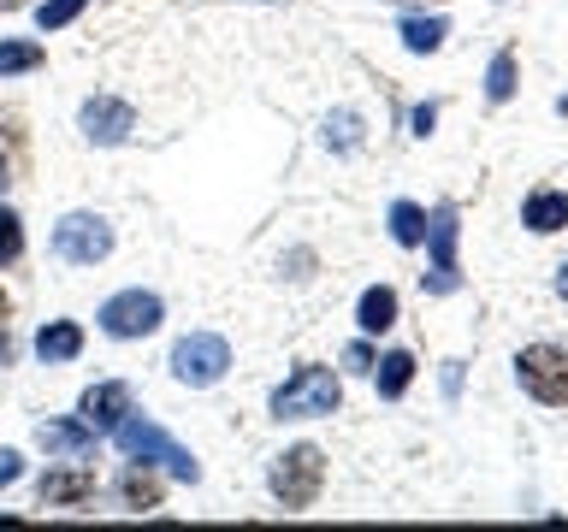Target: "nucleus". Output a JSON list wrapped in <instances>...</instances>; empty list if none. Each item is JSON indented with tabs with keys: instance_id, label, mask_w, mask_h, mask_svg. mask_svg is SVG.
I'll use <instances>...</instances> for the list:
<instances>
[{
	"instance_id": "16",
	"label": "nucleus",
	"mask_w": 568,
	"mask_h": 532,
	"mask_svg": "<svg viewBox=\"0 0 568 532\" xmlns=\"http://www.w3.org/2000/svg\"><path fill=\"white\" fill-rule=\"evenodd\" d=\"M521 225H527V231H539V237L562 231V225H568V195H562V190H532V195H527V207H521Z\"/></svg>"
},
{
	"instance_id": "29",
	"label": "nucleus",
	"mask_w": 568,
	"mask_h": 532,
	"mask_svg": "<svg viewBox=\"0 0 568 532\" xmlns=\"http://www.w3.org/2000/svg\"><path fill=\"white\" fill-rule=\"evenodd\" d=\"M557 296H562V301H568V260H562V266H557Z\"/></svg>"
},
{
	"instance_id": "23",
	"label": "nucleus",
	"mask_w": 568,
	"mask_h": 532,
	"mask_svg": "<svg viewBox=\"0 0 568 532\" xmlns=\"http://www.w3.org/2000/svg\"><path fill=\"white\" fill-rule=\"evenodd\" d=\"M18 255H24V219L12 207H0V266H12Z\"/></svg>"
},
{
	"instance_id": "28",
	"label": "nucleus",
	"mask_w": 568,
	"mask_h": 532,
	"mask_svg": "<svg viewBox=\"0 0 568 532\" xmlns=\"http://www.w3.org/2000/svg\"><path fill=\"white\" fill-rule=\"evenodd\" d=\"M7 184H12V160L0 154V195H7Z\"/></svg>"
},
{
	"instance_id": "5",
	"label": "nucleus",
	"mask_w": 568,
	"mask_h": 532,
	"mask_svg": "<svg viewBox=\"0 0 568 532\" xmlns=\"http://www.w3.org/2000/svg\"><path fill=\"white\" fill-rule=\"evenodd\" d=\"M172 379L178 385H190V390H207V385H220L225 379V367H231V344L220 331H190V337H178L172 344Z\"/></svg>"
},
{
	"instance_id": "3",
	"label": "nucleus",
	"mask_w": 568,
	"mask_h": 532,
	"mask_svg": "<svg viewBox=\"0 0 568 532\" xmlns=\"http://www.w3.org/2000/svg\"><path fill=\"white\" fill-rule=\"evenodd\" d=\"M320 485H326V456L314 450V443H291V450L273 456V473H266V491L278 497V509H314Z\"/></svg>"
},
{
	"instance_id": "2",
	"label": "nucleus",
	"mask_w": 568,
	"mask_h": 532,
	"mask_svg": "<svg viewBox=\"0 0 568 532\" xmlns=\"http://www.w3.org/2000/svg\"><path fill=\"white\" fill-rule=\"evenodd\" d=\"M337 402H344V385H337V372L332 367H320V361H302L291 379H284L273 390V420H326L337 415Z\"/></svg>"
},
{
	"instance_id": "4",
	"label": "nucleus",
	"mask_w": 568,
	"mask_h": 532,
	"mask_svg": "<svg viewBox=\"0 0 568 532\" xmlns=\"http://www.w3.org/2000/svg\"><path fill=\"white\" fill-rule=\"evenodd\" d=\"M456 237H462V225H456V207L444 202L433 207V219H426V273H420V290L426 296H456L462 290V266H456Z\"/></svg>"
},
{
	"instance_id": "30",
	"label": "nucleus",
	"mask_w": 568,
	"mask_h": 532,
	"mask_svg": "<svg viewBox=\"0 0 568 532\" xmlns=\"http://www.w3.org/2000/svg\"><path fill=\"white\" fill-rule=\"evenodd\" d=\"M7 308H12V301H7V290H0V319H7Z\"/></svg>"
},
{
	"instance_id": "27",
	"label": "nucleus",
	"mask_w": 568,
	"mask_h": 532,
	"mask_svg": "<svg viewBox=\"0 0 568 532\" xmlns=\"http://www.w3.org/2000/svg\"><path fill=\"white\" fill-rule=\"evenodd\" d=\"M18 473H24V456H18V450H0V485H12Z\"/></svg>"
},
{
	"instance_id": "25",
	"label": "nucleus",
	"mask_w": 568,
	"mask_h": 532,
	"mask_svg": "<svg viewBox=\"0 0 568 532\" xmlns=\"http://www.w3.org/2000/svg\"><path fill=\"white\" fill-rule=\"evenodd\" d=\"M433 124H438V106H433V101L408 113V131H415V136H433Z\"/></svg>"
},
{
	"instance_id": "18",
	"label": "nucleus",
	"mask_w": 568,
	"mask_h": 532,
	"mask_svg": "<svg viewBox=\"0 0 568 532\" xmlns=\"http://www.w3.org/2000/svg\"><path fill=\"white\" fill-rule=\"evenodd\" d=\"M403 48L408 53H438L444 48V35H450V24H444V18H403Z\"/></svg>"
},
{
	"instance_id": "14",
	"label": "nucleus",
	"mask_w": 568,
	"mask_h": 532,
	"mask_svg": "<svg viewBox=\"0 0 568 532\" xmlns=\"http://www.w3.org/2000/svg\"><path fill=\"white\" fill-rule=\"evenodd\" d=\"M119 503H124V509H136V514L160 509V473L149 468V461H131V468L119 473Z\"/></svg>"
},
{
	"instance_id": "17",
	"label": "nucleus",
	"mask_w": 568,
	"mask_h": 532,
	"mask_svg": "<svg viewBox=\"0 0 568 532\" xmlns=\"http://www.w3.org/2000/svg\"><path fill=\"white\" fill-rule=\"evenodd\" d=\"M373 385H379V397H385V402H397L403 390L415 385V355H408V349L379 355V361H373Z\"/></svg>"
},
{
	"instance_id": "11",
	"label": "nucleus",
	"mask_w": 568,
	"mask_h": 532,
	"mask_svg": "<svg viewBox=\"0 0 568 532\" xmlns=\"http://www.w3.org/2000/svg\"><path fill=\"white\" fill-rule=\"evenodd\" d=\"M42 503L48 509H83V503H95V473H89V468H48Z\"/></svg>"
},
{
	"instance_id": "8",
	"label": "nucleus",
	"mask_w": 568,
	"mask_h": 532,
	"mask_svg": "<svg viewBox=\"0 0 568 532\" xmlns=\"http://www.w3.org/2000/svg\"><path fill=\"white\" fill-rule=\"evenodd\" d=\"M53 255L65 266H95L113 255V225L101 219V213H65L60 225H53Z\"/></svg>"
},
{
	"instance_id": "19",
	"label": "nucleus",
	"mask_w": 568,
	"mask_h": 532,
	"mask_svg": "<svg viewBox=\"0 0 568 532\" xmlns=\"http://www.w3.org/2000/svg\"><path fill=\"white\" fill-rule=\"evenodd\" d=\"M42 65V42H30V35H12V42H0V78H24V71Z\"/></svg>"
},
{
	"instance_id": "1",
	"label": "nucleus",
	"mask_w": 568,
	"mask_h": 532,
	"mask_svg": "<svg viewBox=\"0 0 568 532\" xmlns=\"http://www.w3.org/2000/svg\"><path fill=\"white\" fill-rule=\"evenodd\" d=\"M113 443L131 461H149V468H166L172 479H184V485H195L202 479V461H195V450H184L166 426H154V420H136V415H124L113 426Z\"/></svg>"
},
{
	"instance_id": "6",
	"label": "nucleus",
	"mask_w": 568,
	"mask_h": 532,
	"mask_svg": "<svg viewBox=\"0 0 568 532\" xmlns=\"http://www.w3.org/2000/svg\"><path fill=\"white\" fill-rule=\"evenodd\" d=\"M515 379H521V390H527L532 402L568 408V349H557V344H527L521 355H515Z\"/></svg>"
},
{
	"instance_id": "26",
	"label": "nucleus",
	"mask_w": 568,
	"mask_h": 532,
	"mask_svg": "<svg viewBox=\"0 0 568 532\" xmlns=\"http://www.w3.org/2000/svg\"><path fill=\"white\" fill-rule=\"evenodd\" d=\"M344 367H349V372H373V349H367V344H349V349H344Z\"/></svg>"
},
{
	"instance_id": "13",
	"label": "nucleus",
	"mask_w": 568,
	"mask_h": 532,
	"mask_svg": "<svg viewBox=\"0 0 568 532\" xmlns=\"http://www.w3.org/2000/svg\"><path fill=\"white\" fill-rule=\"evenodd\" d=\"M36 355H42L48 367L78 361V355H83V326H78V319H48V326L36 331Z\"/></svg>"
},
{
	"instance_id": "9",
	"label": "nucleus",
	"mask_w": 568,
	"mask_h": 532,
	"mask_svg": "<svg viewBox=\"0 0 568 532\" xmlns=\"http://www.w3.org/2000/svg\"><path fill=\"white\" fill-rule=\"evenodd\" d=\"M78 131H83V142H95V149H119V142L136 131V113H131V101H119V95H89L83 113H78Z\"/></svg>"
},
{
	"instance_id": "20",
	"label": "nucleus",
	"mask_w": 568,
	"mask_h": 532,
	"mask_svg": "<svg viewBox=\"0 0 568 532\" xmlns=\"http://www.w3.org/2000/svg\"><path fill=\"white\" fill-rule=\"evenodd\" d=\"M390 237L403 248H420L426 243V213L415 202H390Z\"/></svg>"
},
{
	"instance_id": "10",
	"label": "nucleus",
	"mask_w": 568,
	"mask_h": 532,
	"mask_svg": "<svg viewBox=\"0 0 568 532\" xmlns=\"http://www.w3.org/2000/svg\"><path fill=\"white\" fill-rule=\"evenodd\" d=\"M124 415H131V385H119V379L89 385V390H83V402H78V420H83V426H95V432H113Z\"/></svg>"
},
{
	"instance_id": "24",
	"label": "nucleus",
	"mask_w": 568,
	"mask_h": 532,
	"mask_svg": "<svg viewBox=\"0 0 568 532\" xmlns=\"http://www.w3.org/2000/svg\"><path fill=\"white\" fill-rule=\"evenodd\" d=\"M83 7H89V0H42V7H36V24H42V30H65Z\"/></svg>"
},
{
	"instance_id": "7",
	"label": "nucleus",
	"mask_w": 568,
	"mask_h": 532,
	"mask_svg": "<svg viewBox=\"0 0 568 532\" xmlns=\"http://www.w3.org/2000/svg\"><path fill=\"white\" fill-rule=\"evenodd\" d=\"M95 319H101L106 337H119V344H136V337L160 331V319H166V301H160L154 290H119V296L101 301Z\"/></svg>"
},
{
	"instance_id": "12",
	"label": "nucleus",
	"mask_w": 568,
	"mask_h": 532,
	"mask_svg": "<svg viewBox=\"0 0 568 532\" xmlns=\"http://www.w3.org/2000/svg\"><path fill=\"white\" fill-rule=\"evenodd\" d=\"M36 438H42L48 456H65V461H78V456L95 450V426H83V420H42V426H36Z\"/></svg>"
},
{
	"instance_id": "21",
	"label": "nucleus",
	"mask_w": 568,
	"mask_h": 532,
	"mask_svg": "<svg viewBox=\"0 0 568 532\" xmlns=\"http://www.w3.org/2000/svg\"><path fill=\"white\" fill-rule=\"evenodd\" d=\"M509 95H515V53L504 48V53H491V65H486V101L504 106Z\"/></svg>"
},
{
	"instance_id": "22",
	"label": "nucleus",
	"mask_w": 568,
	"mask_h": 532,
	"mask_svg": "<svg viewBox=\"0 0 568 532\" xmlns=\"http://www.w3.org/2000/svg\"><path fill=\"white\" fill-rule=\"evenodd\" d=\"M326 149H337V154L362 149V119H355V113H332L326 119Z\"/></svg>"
},
{
	"instance_id": "15",
	"label": "nucleus",
	"mask_w": 568,
	"mask_h": 532,
	"mask_svg": "<svg viewBox=\"0 0 568 532\" xmlns=\"http://www.w3.org/2000/svg\"><path fill=\"white\" fill-rule=\"evenodd\" d=\"M355 326H362L367 337H379V331L397 326V290H390V284L362 290V301H355Z\"/></svg>"
}]
</instances>
